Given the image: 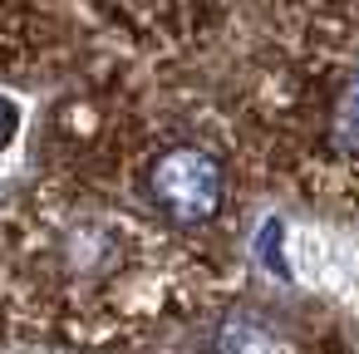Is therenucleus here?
I'll return each instance as SVG.
<instances>
[{"label":"nucleus","instance_id":"obj_1","mask_svg":"<svg viewBox=\"0 0 359 354\" xmlns=\"http://www.w3.org/2000/svg\"><path fill=\"white\" fill-rule=\"evenodd\" d=\"M0 295L25 334L133 349L217 295L212 256L143 207L55 177L0 212Z\"/></svg>","mask_w":359,"mask_h":354},{"label":"nucleus","instance_id":"obj_2","mask_svg":"<svg viewBox=\"0 0 359 354\" xmlns=\"http://www.w3.org/2000/svg\"><path fill=\"white\" fill-rule=\"evenodd\" d=\"M256 153L305 197L349 212L359 187L354 0H280L241 99Z\"/></svg>","mask_w":359,"mask_h":354},{"label":"nucleus","instance_id":"obj_3","mask_svg":"<svg viewBox=\"0 0 359 354\" xmlns=\"http://www.w3.org/2000/svg\"><path fill=\"white\" fill-rule=\"evenodd\" d=\"M128 197L163 226L197 236L226 212L231 197V163L217 138L182 128V123H153L138 143H128Z\"/></svg>","mask_w":359,"mask_h":354},{"label":"nucleus","instance_id":"obj_4","mask_svg":"<svg viewBox=\"0 0 359 354\" xmlns=\"http://www.w3.org/2000/svg\"><path fill=\"white\" fill-rule=\"evenodd\" d=\"M99 40L138 55H177L207 45L231 0H74Z\"/></svg>","mask_w":359,"mask_h":354},{"label":"nucleus","instance_id":"obj_5","mask_svg":"<svg viewBox=\"0 0 359 354\" xmlns=\"http://www.w3.org/2000/svg\"><path fill=\"white\" fill-rule=\"evenodd\" d=\"M11 138H15V104L0 99V148H6Z\"/></svg>","mask_w":359,"mask_h":354},{"label":"nucleus","instance_id":"obj_6","mask_svg":"<svg viewBox=\"0 0 359 354\" xmlns=\"http://www.w3.org/2000/svg\"><path fill=\"white\" fill-rule=\"evenodd\" d=\"M6 329H11V320H6V295H0V339H6Z\"/></svg>","mask_w":359,"mask_h":354}]
</instances>
